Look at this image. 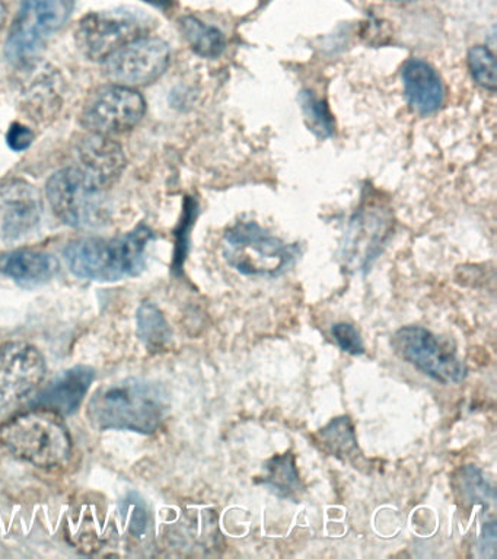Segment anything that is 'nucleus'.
<instances>
[{
  "label": "nucleus",
  "instance_id": "obj_1",
  "mask_svg": "<svg viewBox=\"0 0 497 559\" xmlns=\"http://www.w3.org/2000/svg\"><path fill=\"white\" fill-rule=\"evenodd\" d=\"M168 396L159 384L123 379L98 388L88 402V418L98 430L152 435L168 413Z\"/></svg>",
  "mask_w": 497,
  "mask_h": 559
},
{
  "label": "nucleus",
  "instance_id": "obj_2",
  "mask_svg": "<svg viewBox=\"0 0 497 559\" xmlns=\"http://www.w3.org/2000/svg\"><path fill=\"white\" fill-rule=\"evenodd\" d=\"M154 234L146 225L117 238L73 240L64 248V261L76 277L91 282L115 283L137 277L145 270L147 243Z\"/></svg>",
  "mask_w": 497,
  "mask_h": 559
},
{
  "label": "nucleus",
  "instance_id": "obj_3",
  "mask_svg": "<svg viewBox=\"0 0 497 559\" xmlns=\"http://www.w3.org/2000/svg\"><path fill=\"white\" fill-rule=\"evenodd\" d=\"M0 441L16 457L42 469H59L72 457V437L62 415L42 406L3 423Z\"/></svg>",
  "mask_w": 497,
  "mask_h": 559
},
{
  "label": "nucleus",
  "instance_id": "obj_4",
  "mask_svg": "<svg viewBox=\"0 0 497 559\" xmlns=\"http://www.w3.org/2000/svg\"><path fill=\"white\" fill-rule=\"evenodd\" d=\"M298 247L269 234L256 222H239L224 236V258L234 270L250 277H277L298 258Z\"/></svg>",
  "mask_w": 497,
  "mask_h": 559
},
{
  "label": "nucleus",
  "instance_id": "obj_5",
  "mask_svg": "<svg viewBox=\"0 0 497 559\" xmlns=\"http://www.w3.org/2000/svg\"><path fill=\"white\" fill-rule=\"evenodd\" d=\"M47 199L56 216L76 229H95L110 217L104 190L80 166H69L47 181Z\"/></svg>",
  "mask_w": 497,
  "mask_h": 559
},
{
  "label": "nucleus",
  "instance_id": "obj_6",
  "mask_svg": "<svg viewBox=\"0 0 497 559\" xmlns=\"http://www.w3.org/2000/svg\"><path fill=\"white\" fill-rule=\"evenodd\" d=\"M75 8V0H24L11 26L5 55L14 63H27L40 55Z\"/></svg>",
  "mask_w": 497,
  "mask_h": 559
},
{
  "label": "nucleus",
  "instance_id": "obj_7",
  "mask_svg": "<svg viewBox=\"0 0 497 559\" xmlns=\"http://www.w3.org/2000/svg\"><path fill=\"white\" fill-rule=\"evenodd\" d=\"M150 28V17L132 9L93 12L78 25L76 44L90 60L106 61L121 47L145 37Z\"/></svg>",
  "mask_w": 497,
  "mask_h": 559
},
{
  "label": "nucleus",
  "instance_id": "obj_8",
  "mask_svg": "<svg viewBox=\"0 0 497 559\" xmlns=\"http://www.w3.org/2000/svg\"><path fill=\"white\" fill-rule=\"evenodd\" d=\"M391 347L401 360L442 384H460L466 366L440 344L438 336L423 326H403L392 335Z\"/></svg>",
  "mask_w": 497,
  "mask_h": 559
},
{
  "label": "nucleus",
  "instance_id": "obj_9",
  "mask_svg": "<svg viewBox=\"0 0 497 559\" xmlns=\"http://www.w3.org/2000/svg\"><path fill=\"white\" fill-rule=\"evenodd\" d=\"M145 111V98L138 91L113 83L90 95L82 108L81 122L91 133L110 138L132 130Z\"/></svg>",
  "mask_w": 497,
  "mask_h": 559
},
{
  "label": "nucleus",
  "instance_id": "obj_10",
  "mask_svg": "<svg viewBox=\"0 0 497 559\" xmlns=\"http://www.w3.org/2000/svg\"><path fill=\"white\" fill-rule=\"evenodd\" d=\"M171 50L164 39L141 37L113 52L104 63L108 79L116 85L143 86L155 82L168 69Z\"/></svg>",
  "mask_w": 497,
  "mask_h": 559
},
{
  "label": "nucleus",
  "instance_id": "obj_11",
  "mask_svg": "<svg viewBox=\"0 0 497 559\" xmlns=\"http://www.w3.org/2000/svg\"><path fill=\"white\" fill-rule=\"evenodd\" d=\"M46 360L40 349L15 341L0 347V409L29 395L46 376Z\"/></svg>",
  "mask_w": 497,
  "mask_h": 559
},
{
  "label": "nucleus",
  "instance_id": "obj_12",
  "mask_svg": "<svg viewBox=\"0 0 497 559\" xmlns=\"http://www.w3.org/2000/svg\"><path fill=\"white\" fill-rule=\"evenodd\" d=\"M391 229V216L382 207L369 204L352 218L342 247L344 264L366 270L381 252Z\"/></svg>",
  "mask_w": 497,
  "mask_h": 559
},
{
  "label": "nucleus",
  "instance_id": "obj_13",
  "mask_svg": "<svg viewBox=\"0 0 497 559\" xmlns=\"http://www.w3.org/2000/svg\"><path fill=\"white\" fill-rule=\"evenodd\" d=\"M43 201L24 179L0 182V238L16 240L32 234L42 221Z\"/></svg>",
  "mask_w": 497,
  "mask_h": 559
},
{
  "label": "nucleus",
  "instance_id": "obj_14",
  "mask_svg": "<svg viewBox=\"0 0 497 559\" xmlns=\"http://www.w3.org/2000/svg\"><path fill=\"white\" fill-rule=\"evenodd\" d=\"M404 95L410 108L418 116H431L442 107V79L434 66L422 59H409L401 68Z\"/></svg>",
  "mask_w": 497,
  "mask_h": 559
},
{
  "label": "nucleus",
  "instance_id": "obj_15",
  "mask_svg": "<svg viewBox=\"0 0 497 559\" xmlns=\"http://www.w3.org/2000/svg\"><path fill=\"white\" fill-rule=\"evenodd\" d=\"M95 379V371L88 366L72 367L51 380L49 386L43 389L34 405L54 411L59 415L75 414L81 408L86 393Z\"/></svg>",
  "mask_w": 497,
  "mask_h": 559
},
{
  "label": "nucleus",
  "instance_id": "obj_16",
  "mask_svg": "<svg viewBox=\"0 0 497 559\" xmlns=\"http://www.w3.org/2000/svg\"><path fill=\"white\" fill-rule=\"evenodd\" d=\"M78 155L80 168L103 188L119 179L126 166L123 148L107 135L91 133L78 147Z\"/></svg>",
  "mask_w": 497,
  "mask_h": 559
},
{
  "label": "nucleus",
  "instance_id": "obj_17",
  "mask_svg": "<svg viewBox=\"0 0 497 559\" xmlns=\"http://www.w3.org/2000/svg\"><path fill=\"white\" fill-rule=\"evenodd\" d=\"M59 262L50 253L19 249L0 255V273L24 287L49 283L58 274Z\"/></svg>",
  "mask_w": 497,
  "mask_h": 559
},
{
  "label": "nucleus",
  "instance_id": "obj_18",
  "mask_svg": "<svg viewBox=\"0 0 497 559\" xmlns=\"http://www.w3.org/2000/svg\"><path fill=\"white\" fill-rule=\"evenodd\" d=\"M182 37L189 43L191 50L204 59H216L226 48V38L216 26L204 24L194 16L180 20Z\"/></svg>",
  "mask_w": 497,
  "mask_h": 559
},
{
  "label": "nucleus",
  "instance_id": "obj_19",
  "mask_svg": "<svg viewBox=\"0 0 497 559\" xmlns=\"http://www.w3.org/2000/svg\"><path fill=\"white\" fill-rule=\"evenodd\" d=\"M268 475L264 478V485L276 496L298 500L303 492V483H300L299 472L296 469L295 456L291 452L274 456L265 463Z\"/></svg>",
  "mask_w": 497,
  "mask_h": 559
},
{
  "label": "nucleus",
  "instance_id": "obj_20",
  "mask_svg": "<svg viewBox=\"0 0 497 559\" xmlns=\"http://www.w3.org/2000/svg\"><path fill=\"white\" fill-rule=\"evenodd\" d=\"M139 336L152 349L164 348L171 340V330L155 305L143 304L138 310Z\"/></svg>",
  "mask_w": 497,
  "mask_h": 559
},
{
  "label": "nucleus",
  "instance_id": "obj_21",
  "mask_svg": "<svg viewBox=\"0 0 497 559\" xmlns=\"http://www.w3.org/2000/svg\"><path fill=\"white\" fill-rule=\"evenodd\" d=\"M320 443L327 452L335 454V456H347L356 452L357 440L355 427L348 417L334 418L333 421L327 424L320 432Z\"/></svg>",
  "mask_w": 497,
  "mask_h": 559
},
{
  "label": "nucleus",
  "instance_id": "obj_22",
  "mask_svg": "<svg viewBox=\"0 0 497 559\" xmlns=\"http://www.w3.org/2000/svg\"><path fill=\"white\" fill-rule=\"evenodd\" d=\"M300 108H303L305 122L308 129L320 139L330 138L334 131V120L324 100L317 98L311 91L299 94Z\"/></svg>",
  "mask_w": 497,
  "mask_h": 559
},
{
  "label": "nucleus",
  "instance_id": "obj_23",
  "mask_svg": "<svg viewBox=\"0 0 497 559\" xmlns=\"http://www.w3.org/2000/svg\"><path fill=\"white\" fill-rule=\"evenodd\" d=\"M469 69L477 85L487 91H496V61L490 48L484 46L471 47L469 56Z\"/></svg>",
  "mask_w": 497,
  "mask_h": 559
},
{
  "label": "nucleus",
  "instance_id": "obj_24",
  "mask_svg": "<svg viewBox=\"0 0 497 559\" xmlns=\"http://www.w3.org/2000/svg\"><path fill=\"white\" fill-rule=\"evenodd\" d=\"M462 493L474 504H488L495 501V491L487 480L484 479L482 471L475 466H466L461 476Z\"/></svg>",
  "mask_w": 497,
  "mask_h": 559
},
{
  "label": "nucleus",
  "instance_id": "obj_25",
  "mask_svg": "<svg viewBox=\"0 0 497 559\" xmlns=\"http://www.w3.org/2000/svg\"><path fill=\"white\" fill-rule=\"evenodd\" d=\"M331 334H333L335 343L339 344L342 352L352 354V356H360L365 353L364 340L352 323H335Z\"/></svg>",
  "mask_w": 497,
  "mask_h": 559
},
{
  "label": "nucleus",
  "instance_id": "obj_26",
  "mask_svg": "<svg viewBox=\"0 0 497 559\" xmlns=\"http://www.w3.org/2000/svg\"><path fill=\"white\" fill-rule=\"evenodd\" d=\"M196 214H198V205L193 201H189V209H186L185 218H182L180 230L177 234V252L176 261H174L176 270L181 269L182 262H185L187 248H189V231L196 221Z\"/></svg>",
  "mask_w": 497,
  "mask_h": 559
},
{
  "label": "nucleus",
  "instance_id": "obj_27",
  "mask_svg": "<svg viewBox=\"0 0 497 559\" xmlns=\"http://www.w3.org/2000/svg\"><path fill=\"white\" fill-rule=\"evenodd\" d=\"M34 138H36V134H34L32 129L20 124V122H14V124L11 126L10 131H8L7 142L8 146H10L12 151L24 152L32 146Z\"/></svg>",
  "mask_w": 497,
  "mask_h": 559
},
{
  "label": "nucleus",
  "instance_id": "obj_28",
  "mask_svg": "<svg viewBox=\"0 0 497 559\" xmlns=\"http://www.w3.org/2000/svg\"><path fill=\"white\" fill-rule=\"evenodd\" d=\"M480 552L482 557L493 558L495 557L496 549V523H487L483 528V535L480 537L478 544Z\"/></svg>",
  "mask_w": 497,
  "mask_h": 559
},
{
  "label": "nucleus",
  "instance_id": "obj_29",
  "mask_svg": "<svg viewBox=\"0 0 497 559\" xmlns=\"http://www.w3.org/2000/svg\"><path fill=\"white\" fill-rule=\"evenodd\" d=\"M147 2L159 4V7H165V4L171 2V0H147Z\"/></svg>",
  "mask_w": 497,
  "mask_h": 559
},
{
  "label": "nucleus",
  "instance_id": "obj_30",
  "mask_svg": "<svg viewBox=\"0 0 497 559\" xmlns=\"http://www.w3.org/2000/svg\"><path fill=\"white\" fill-rule=\"evenodd\" d=\"M386 2H392V3H412V2H417V0H386Z\"/></svg>",
  "mask_w": 497,
  "mask_h": 559
},
{
  "label": "nucleus",
  "instance_id": "obj_31",
  "mask_svg": "<svg viewBox=\"0 0 497 559\" xmlns=\"http://www.w3.org/2000/svg\"><path fill=\"white\" fill-rule=\"evenodd\" d=\"M3 13H5V12H3L2 4H0V24H2V22H3Z\"/></svg>",
  "mask_w": 497,
  "mask_h": 559
}]
</instances>
